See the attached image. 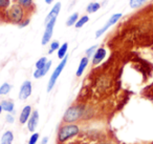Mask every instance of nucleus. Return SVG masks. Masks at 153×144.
Instances as JSON below:
<instances>
[{
  "instance_id": "28",
  "label": "nucleus",
  "mask_w": 153,
  "mask_h": 144,
  "mask_svg": "<svg viewBox=\"0 0 153 144\" xmlns=\"http://www.w3.org/2000/svg\"><path fill=\"white\" fill-rule=\"evenodd\" d=\"M7 121L9 123H14V117L12 116V115L7 114Z\"/></svg>"
},
{
  "instance_id": "11",
  "label": "nucleus",
  "mask_w": 153,
  "mask_h": 144,
  "mask_svg": "<svg viewBox=\"0 0 153 144\" xmlns=\"http://www.w3.org/2000/svg\"><path fill=\"white\" fill-rule=\"evenodd\" d=\"M30 115H32V107L30 105H26L24 106V108L22 110L21 114H20V118L19 121L21 124H24L25 122H27L28 119H30Z\"/></svg>"
},
{
  "instance_id": "25",
  "label": "nucleus",
  "mask_w": 153,
  "mask_h": 144,
  "mask_svg": "<svg viewBox=\"0 0 153 144\" xmlns=\"http://www.w3.org/2000/svg\"><path fill=\"white\" fill-rule=\"evenodd\" d=\"M39 139V134L38 133H35L32 135V137L30 138V140H28V144H36L37 141H38Z\"/></svg>"
},
{
  "instance_id": "16",
  "label": "nucleus",
  "mask_w": 153,
  "mask_h": 144,
  "mask_svg": "<svg viewBox=\"0 0 153 144\" xmlns=\"http://www.w3.org/2000/svg\"><path fill=\"white\" fill-rule=\"evenodd\" d=\"M67 49H68L67 42L63 43V44L59 47V50H58V58H59V59H63V58L67 55V54H66L67 53Z\"/></svg>"
},
{
  "instance_id": "26",
  "label": "nucleus",
  "mask_w": 153,
  "mask_h": 144,
  "mask_svg": "<svg viewBox=\"0 0 153 144\" xmlns=\"http://www.w3.org/2000/svg\"><path fill=\"white\" fill-rule=\"evenodd\" d=\"M96 49H97V45H94V46L89 47V49L86 51V57H91L92 55H94V53H96Z\"/></svg>"
},
{
  "instance_id": "21",
  "label": "nucleus",
  "mask_w": 153,
  "mask_h": 144,
  "mask_svg": "<svg viewBox=\"0 0 153 144\" xmlns=\"http://www.w3.org/2000/svg\"><path fill=\"white\" fill-rule=\"evenodd\" d=\"M11 88H12V86L9 83H3V84L0 86V95H7V94H9Z\"/></svg>"
},
{
  "instance_id": "12",
  "label": "nucleus",
  "mask_w": 153,
  "mask_h": 144,
  "mask_svg": "<svg viewBox=\"0 0 153 144\" xmlns=\"http://www.w3.org/2000/svg\"><path fill=\"white\" fill-rule=\"evenodd\" d=\"M51 61L49 60V61H47V63L45 64V66H43L42 68H39V70H35L34 78L39 79V78H41V77L45 76V75L47 74V72L49 70V68H51Z\"/></svg>"
},
{
  "instance_id": "24",
  "label": "nucleus",
  "mask_w": 153,
  "mask_h": 144,
  "mask_svg": "<svg viewBox=\"0 0 153 144\" xmlns=\"http://www.w3.org/2000/svg\"><path fill=\"white\" fill-rule=\"evenodd\" d=\"M60 47L59 41H53V42L51 43V50L48 51V54H53L55 51H58Z\"/></svg>"
},
{
  "instance_id": "20",
  "label": "nucleus",
  "mask_w": 153,
  "mask_h": 144,
  "mask_svg": "<svg viewBox=\"0 0 153 144\" xmlns=\"http://www.w3.org/2000/svg\"><path fill=\"white\" fill-rule=\"evenodd\" d=\"M88 21H89V17H88V16H82V17L76 21V23L74 24V26H76V28H82L84 24L87 23Z\"/></svg>"
},
{
  "instance_id": "29",
  "label": "nucleus",
  "mask_w": 153,
  "mask_h": 144,
  "mask_svg": "<svg viewBox=\"0 0 153 144\" xmlns=\"http://www.w3.org/2000/svg\"><path fill=\"white\" fill-rule=\"evenodd\" d=\"M47 142H48V137H44L41 141V144H47Z\"/></svg>"
},
{
  "instance_id": "9",
  "label": "nucleus",
  "mask_w": 153,
  "mask_h": 144,
  "mask_svg": "<svg viewBox=\"0 0 153 144\" xmlns=\"http://www.w3.org/2000/svg\"><path fill=\"white\" fill-rule=\"evenodd\" d=\"M105 56H106V50L103 49V47L98 49L96 51V53H94V58H92V64H94V65L99 64L101 61H103V59L105 58Z\"/></svg>"
},
{
  "instance_id": "5",
  "label": "nucleus",
  "mask_w": 153,
  "mask_h": 144,
  "mask_svg": "<svg viewBox=\"0 0 153 144\" xmlns=\"http://www.w3.org/2000/svg\"><path fill=\"white\" fill-rule=\"evenodd\" d=\"M56 21H57V18L56 19H51V21H48L46 23V28H45V32L42 37V42H41L42 45H46L49 42V40L51 39L53 32V26H55Z\"/></svg>"
},
{
  "instance_id": "30",
  "label": "nucleus",
  "mask_w": 153,
  "mask_h": 144,
  "mask_svg": "<svg viewBox=\"0 0 153 144\" xmlns=\"http://www.w3.org/2000/svg\"><path fill=\"white\" fill-rule=\"evenodd\" d=\"M53 0H45V2H46L47 4H51V3L53 2Z\"/></svg>"
},
{
  "instance_id": "2",
  "label": "nucleus",
  "mask_w": 153,
  "mask_h": 144,
  "mask_svg": "<svg viewBox=\"0 0 153 144\" xmlns=\"http://www.w3.org/2000/svg\"><path fill=\"white\" fill-rule=\"evenodd\" d=\"M66 63H67V55H66L65 57H64L63 59H62V61L60 62L59 65H58L57 68H56V70H53V73L51 74V78H49L48 84H47V89H46V91L48 92V93L51 91V89L53 88V86H55L56 82H57V79L59 78V76L61 75L62 70H63V68H65Z\"/></svg>"
},
{
  "instance_id": "14",
  "label": "nucleus",
  "mask_w": 153,
  "mask_h": 144,
  "mask_svg": "<svg viewBox=\"0 0 153 144\" xmlns=\"http://www.w3.org/2000/svg\"><path fill=\"white\" fill-rule=\"evenodd\" d=\"M14 140V135L11 130H7L1 137V144H12Z\"/></svg>"
},
{
  "instance_id": "7",
  "label": "nucleus",
  "mask_w": 153,
  "mask_h": 144,
  "mask_svg": "<svg viewBox=\"0 0 153 144\" xmlns=\"http://www.w3.org/2000/svg\"><path fill=\"white\" fill-rule=\"evenodd\" d=\"M80 114H81V112L78 107H74V106L69 107L64 115V121L65 122H74L79 118Z\"/></svg>"
},
{
  "instance_id": "18",
  "label": "nucleus",
  "mask_w": 153,
  "mask_h": 144,
  "mask_svg": "<svg viewBox=\"0 0 153 144\" xmlns=\"http://www.w3.org/2000/svg\"><path fill=\"white\" fill-rule=\"evenodd\" d=\"M78 20H79V14H78V13L72 14V15L69 16V17H68V19L66 20V26H74Z\"/></svg>"
},
{
  "instance_id": "23",
  "label": "nucleus",
  "mask_w": 153,
  "mask_h": 144,
  "mask_svg": "<svg viewBox=\"0 0 153 144\" xmlns=\"http://www.w3.org/2000/svg\"><path fill=\"white\" fill-rule=\"evenodd\" d=\"M47 63V59L46 57H42L36 62V68L39 70V68H42L43 66H45V64Z\"/></svg>"
},
{
  "instance_id": "13",
  "label": "nucleus",
  "mask_w": 153,
  "mask_h": 144,
  "mask_svg": "<svg viewBox=\"0 0 153 144\" xmlns=\"http://www.w3.org/2000/svg\"><path fill=\"white\" fill-rule=\"evenodd\" d=\"M88 61H89V60H88V57H83V58H82L81 61H80L79 68H78L76 73V77H81L82 75H83L84 70H85L86 66H87V64H88Z\"/></svg>"
},
{
  "instance_id": "17",
  "label": "nucleus",
  "mask_w": 153,
  "mask_h": 144,
  "mask_svg": "<svg viewBox=\"0 0 153 144\" xmlns=\"http://www.w3.org/2000/svg\"><path fill=\"white\" fill-rule=\"evenodd\" d=\"M100 8H101L100 3L91 2V3H89V4L87 5V9H86V11H87V13L92 14V13H96V12H98L99 10H100Z\"/></svg>"
},
{
  "instance_id": "8",
  "label": "nucleus",
  "mask_w": 153,
  "mask_h": 144,
  "mask_svg": "<svg viewBox=\"0 0 153 144\" xmlns=\"http://www.w3.org/2000/svg\"><path fill=\"white\" fill-rule=\"evenodd\" d=\"M38 122H39V112L38 110H34L30 115V119L27 121V128L30 131H34L36 129L37 125H38Z\"/></svg>"
},
{
  "instance_id": "1",
  "label": "nucleus",
  "mask_w": 153,
  "mask_h": 144,
  "mask_svg": "<svg viewBox=\"0 0 153 144\" xmlns=\"http://www.w3.org/2000/svg\"><path fill=\"white\" fill-rule=\"evenodd\" d=\"M79 126L78 125H74V124H69V125H65V126H62L59 130V141L60 142H64L66 140H68L69 138L74 137V136L78 135L79 134Z\"/></svg>"
},
{
  "instance_id": "31",
  "label": "nucleus",
  "mask_w": 153,
  "mask_h": 144,
  "mask_svg": "<svg viewBox=\"0 0 153 144\" xmlns=\"http://www.w3.org/2000/svg\"><path fill=\"white\" fill-rule=\"evenodd\" d=\"M2 106H1V104H0V115H1V112H2Z\"/></svg>"
},
{
  "instance_id": "3",
  "label": "nucleus",
  "mask_w": 153,
  "mask_h": 144,
  "mask_svg": "<svg viewBox=\"0 0 153 144\" xmlns=\"http://www.w3.org/2000/svg\"><path fill=\"white\" fill-rule=\"evenodd\" d=\"M7 16L13 23H19L23 19V8L20 4L12 5L11 9L7 11Z\"/></svg>"
},
{
  "instance_id": "22",
  "label": "nucleus",
  "mask_w": 153,
  "mask_h": 144,
  "mask_svg": "<svg viewBox=\"0 0 153 144\" xmlns=\"http://www.w3.org/2000/svg\"><path fill=\"white\" fill-rule=\"evenodd\" d=\"M18 3L24 9H28L33 5V0H18Z\"/></svg>"
},
{
  "instance_id": "6",
  "label": "nucleus",
  "mask_w": 153,
  "mask_h": 144,
  "mask_svg": "<svg viewBox=\"0 0 153 144\" xmlns=\"http://www.w3.org/2000/svg\"><path fill=\"white\" fill-rule=\"evenodd\" d=\"M32 95V82L30 81H24L20 87L19 92V99L26 100L30 96Z\"/></svg>"
},
{
  "instance_id": "15",
  "label": "nucleus",
  "mask_w": 153,
  "mask_h": 144,
  "mask_svg": "<svg viewBox=\"0 0 153 144\" xmlns=\"http://www.w3.org/2000/svg\"><path fill=\"white\" fill-rule=\"evenodd\" d=\"M1 106H2V110H5L7 112H14V108H15V105L12 101H9V100H3L1 102Z\"/></svg>"
},
{
  "instance_id": "4",
  "label": "nucleus",
  "mask_w": 153,
  "mask_h": 144,
  "mask_svg": "<svg viewBox=\"0 0 153 144\" xmlns=\"http://www.w3.org/2000/svg\"><path fill=\"white\" fill-rule=\"evenodd\" d=\"M122 17V14L121 13H117V14H114V15H112L110 18H109V20L107 21V23L105 24L104 26H103L102 28H100V30L97 31L96 33V38H99L100 36H102L103 34H104L105 32H106L107 30H108L109 28H110L111 26H113V24H115L117 21H119L120 19H121Z\"/></svg>"
},
{
  "instance_id": "19",
  "label": "nucleus",
  "mask_w": 153,
  "mask_h": 144,
  "mask_svg": "<svg viewBox=\"0 0 153 144\" xmlns=\"http://www.w3.org/2000/svg\"><path fill=\"white\" fill-rule=\"evenodd\" d=\"M147 0H130L129 1V5L132 9H137V8L142 7Z\"/></svg>"
},
{
  "instance_id": "10",
  "label": "nucleus",
  "mask_w": 153,
  "mask_h": 144,
  "mask_svg": "<svg viewBox=\"0 0 153 144\" xmlns=\"http://www.w3.org/2000/svg\"><path fill=\"white\" fill-rule=\"evenodd\" d=\"M60 10H61V2H57L53 5V8L51 9V11L49 12L48 15H47L46 19H45V24L48 21H51V19H56V18L58 17V15H59Z\"/></svg>"
},
{
  "instance_id": "27",
  "label": "nucleus",
  "mask_w": 153,
  "mask_h": 144,
  "mask_svg": "<svg viewBox=\"0 0 153 144\" xmlns=\"http://www.w3.org/2000/svg\"><path fill=\"white\" fill-rule=\"evenodd\" d=\"M10 7V0H0V9H7Z\"/></svg>"
}]
</instances>
